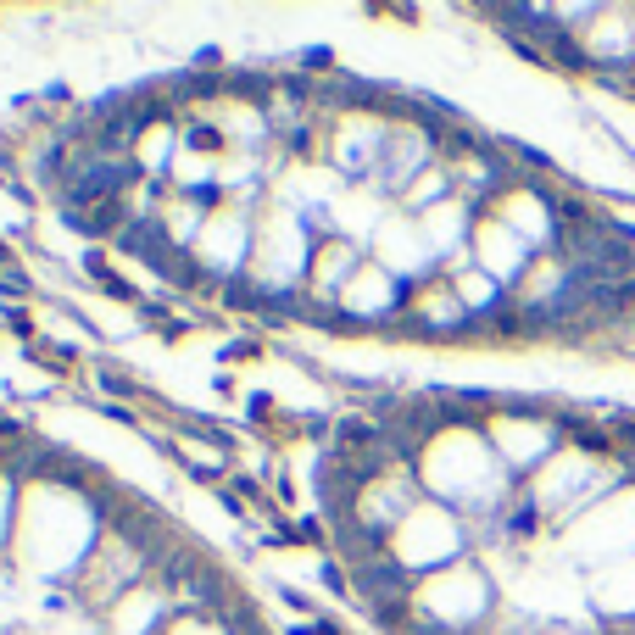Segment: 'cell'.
<instances>
[{"label": "cell", "mask_w": 635, "mask_h": 635, "mask_svg": "<svg viewBox=\"0 0 635 635\" xmlns=\"http://www.w3.org/2000/svg\"><path fill=\"white\" fill-rule=\"evenodd\" d=\"M6 257H12V251H6V240H0V262H6Z\"/></svg>", "instance_id": "1"}]
</instances>
